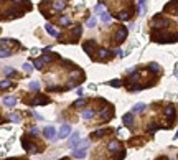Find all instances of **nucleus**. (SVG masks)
<instances>
[{"instance_id": "1", "label": "nucleus", "mask_w": 178, "mask_h": 160, "mask_svg": "<svg viewBox=\"0 0 178 160\" xmlns=\"http://www.w3.org/2000/svg\"><path fill=\"white\" fill-rule=\"evenodd\" d=\"M152 25L155 26V28H165V26L168 25V21L163 18V17L157 15V17H153L152 18Z\"/></svg>"}, {"instance_id": "2", "label": "nucleus", "mask_w": 178, "mask_h": 160, "mask_svg": "<svg viewBox=\"0 0 178 160\" xmlns=\"http://www.w3.org/2000/svg\"><path fill=\"white\" fill-rule=\"evenodd\" d=\"M69 132H71V127L68 124L61 125V129H60V132H58V139H66L68 135H69Z\"/></svg>"}, {"instance_id": "3", "label": "nucleus", "mask_w": 178, "mask_h": 160, "mask_svg": "<svg viewBox=\"0 0 178 160\" xmlns=\"http://www.w3.org/2000/svg\"><path fill=\"white\" fill-rule=\"evenodd\" d=\"M99 117L102 119V121H109V119L112 117V107H104L99 112Z\"/></svg>"}, {"instance_id": "4", "label": "nucleus", "mask_w": 178, "mask_h": 160, "mask_svg": "<svg viewBox=\"0 0 178 160\" xmlns=\"http://www.w3.org/2000/svg\"><path fill=\"white\" fill-rule=\"evenodd\" d=\"M43 104H48V99H46L45 96H41V94H38V96L33 98V101H31V106H43Z\"/></svg>"}, {"instance_id": "5", "label": "nucleus", "mask_w": 178, "mask_h": 160, "mask_svg": "<svg viewBox=\"0 0 178 160\" xmlns=\"http://www.w3.org/2000/svg\"><path fill=\"white\" fill-rule=\"evenodd\" d=\"M43 134H45V137H46L48 140H53V139L56 137V130H55V127H53V125H48Z\"/></svg>"}, {"instance_id": "6", "label": "nucleus", "mask_w": 178, "mask_h": 160, "mask_svg": "<svg viewBox=\"0 0 178 160\" xmlns=\"http://www.w3.org/2000/svg\"><path fill=\"white\" fill-rule=\"evenodd\" d=\"M122 121H124V124L127 125L129 129H132V127H134V116L130 112H129V114H124Z\"/></svg>"}, {"instance_id": "7", "label": "nucleus", "mask_w": 178, "mask_h": 160, "mask_svg": "<svg viewBox=\"0 0 178 160\" xmlns=\"http://www.w3.org/2000/svg\"><path fill=\"white\" fill-rule=\"evenodd\" d=\"M125 36H127V28H119V30H117V33H116V40H117L119 43L124 42V38H125Z\"/></svg>"}, {"instance_id": "8", "label": "nucleus", "mask_w": 178, "mask_h": 160, "mask_svg": "<svg viewBox=\"0 0 178 160\" xmlns=\"http://www.w3.org/2000/svg\"><path fill=\"white\" fill-rule=\"evenodd\" d=\"M78 145H79V134L76 132V134L69 139V147H71V149H76Z\"/></svg>"}, {"instance_id": "9", "label": "nucleus", "mask_w": 178, "mask_h": 160, "mask_svg": "<svg viewBox=\"0 0 178 160\" xmlns=\"http://www.w3.org/2000/svg\"><path fill=\"white\" fill-rule=\"evenodd\" d=\"M17 99L13 98V96H7V98H3V104L5 106H8V107H12V106H15Z\"/></svg>"}, {"instance_id": "10", "label": "nucleus", "mask_w": 178, "mask_h": 160, "mask_svg": "<svg viewBox=\"0 0 178 160\" xmlns=\"http://www.w3.org/2000/svg\"><path fill=\"white\" fill-rule=\"evenodd\" d=\"M74 157H76V159H84V157H86V149H84V147H82V149H79V150H76L74 149Z\"/></svg>"}, {"instance_id": "11", "label": "nucleus", "mask_w": 178, "mask_h": 160, "mask_svg": "<svg viewBox=\"0 0 178 160\" xmlns=\"http://www.w3.org/2000/svg\"><path fill=\"white\" fill-rule=\"evenodd\" d=\"M117 18H121V20H129V18H130V12L122 10L121 13H117Z\"/></svg>"}, {"instance_id": "12", "label": "nucleus", "mask_w": 178, "mask_h": 160, "mask_svg": "<svg viewBox=\"0 0 178 160\" xmlns=\"http://www.w3.org/2000/svg\"><path fill=\"white\" fill-rule=\"evenodd\" d=\"M109 150H111V152H117V150H121V145H119V142H116V140L109 142Z\"/></svg>"}, {"instance_id": "13", "label": "nucleus", "mask_w": 178, "mask_h": 160, "mask_svg": "<svg viewBox=\"0 0 178 160\" xmlns=\"http://www.w3.org/2000/svg\"><path fill=\"white\" fill-rule=\"evenodd\" d=\"M82 117L86 119H92L94 117V111H92V109H86V111H82Z\"/></svg>"}, {"instance_id": "14", "label": "nucleus", "mask_w": 178, "mask_h": 160, "mask_svg": "<svg viewBox=\"0 0 178 160\" xmlns=\"http://www.w3.org/2000/svg\"><path fill=\"white\" fill-rule=\"evenodd\" d=\"M145 107H147V106H145L143 103H139V104H135V106H134V112H143V111H145Z\"/></svg>"}, {"instance_id": "15", "label": "nucleus", "mask_w": 178, "mask_h": 160, "mask_svg": "<svg viewBox=\"0 0 178 160\" xmlns=\"http://www.w3.org/2000/svg\"><path fill=\"white\" fill-rule=\"evenodd\" d=\"M53 7H55V10H61V8H64V2L63 0H56L53 3Z\"/></svg>"}, {"instance_id": "16", "label": "nucleus", "mask_w": 178, "mask_h": 160, "mask_svg": "<svg viewBox=\"0 0 178 160\" xmlns=\"http://www.w3.org/2000/svg\"><path fill=\"white\" fill-rule=\"evenodd\" d=\"M45 60H43V58H41V60H35V68L36 69H43V66H45Z\"/></svg>"}, {"instance_id": "17", "label": "nucleus", "mask_w": 178, "mask_h": 160, "mask_svg": "<svg viewBox=\"0 0 178 160\" xmlns=\"http://www.w3.org/2000/svg\"><path fill=\"white\" fill-rule=\"evenodd\" d=\"M165 114H167L168 117H173V116H175V107H173V106H167V109H165Z\"/></svg>"}, {"instance_id": "18", "label": "nucleus", "mask_w": 178, "mask_h": 160, "mask_svg": "<svg viewBox=\"0 0 178 160\" xmlns=\"http://www.w3.org/2000/svg\"><path fill=\"white\" fill-rule=\"evenodd\" d=\"M45 30L48 31L50 35H53V36H58V31H56V30H55V28H53V26H51V25H45Z\"/></svg>"}, {"instance_id": "19", "label": "nucleus", "mask_w": 178, "mask_h": 160, "mask_svg": "<svg viewBox=\"0 0 178 160\" xmlns=\"http://www.w3.org/2000/svg\"><path fill=\"white\" fill-rule=\"evenodd\" d=\"M28 88H30L31 91H38V89H40V83H38V81H31V83L28 84Z\"/></svg>"}, {"instance_id": "20", "label": "nucleus", "mask_w": 178, "mask_h": 160, "mask_svg": "<svg viewBox=\"0 0 178 160\" xmlns=\"http://www.w3.org/2000/svg\"><path fill=\"white\" fill-rule=\"evenodd\" d=\"M111 53L107 51V50H99V60H106Z\"/></svg>"}, {"instance_id": "21", "label": "nucleus", "mask_w": 178, "mask_h": 160, "mask_svg": "<svg viewBox=\"0 0 178 160\" xmlns=\"http://www.w3.org/2000/svg\"><path fill=\"white\" fill-rule=\"evenodd\" d=\"M101 20L104 21V23H107V21H111V15H109L107 12H102L101 13Z\"/></svg>"}, {"instance_id": "22", "label": "nucleus", "mask_w": 178, "mask_h": 160, "mask_svg": "<svg viewBox=\"0 0 178 160\" xmlns=\"http://www.w3.org/2000/svg\"><path fill=\"white\" fill-rule=\"evenodd\" d=\"M107 132V129H101V130H97V132H94V134H92V137H94V139H97V137H102V135L106 134Z\"/></svg>"}, {"instance_id": "23", "label": "nucleus", "mask_w": 178, "mask_h": 160, "mask_svg": "<svg viewBox=\"0 0 178 160\" xmlns=\"http://www.w3.org/2000/svg\"><path fill=\"white\" fill-rule=\"evenodd\" d=\"M148 68H150V71H155V73H160V71H162V69H160V66H158L157 63H152V64H150Z\"/></svg>"}, {"instance_id": "24", "label": "nucleus", "mask_w": 178, "mask_h": 160, "mask_svg": "<svg viewBox=\"0 0 178 160\" xmlns=\"http://www.w3.org/2000/svg\"><path fill=\"white\" fill-rule=\"evenodd\" d=\"M60 23H61V25H64V26H68L69 23H71V20H69L68 17H63L61 20H60Z\"/></svg>"}, {"instance_id": "25", "label": "nucleus", "mask_w": 178, "mask_h": 160, "mask_svg": "<svg viewBox=\"0 0 178 160\" xmlns=\"http://www.w3.org/2000/svg\"><path fill=\"white\" fill-rule=\"evenodd\" d=\"M8 119H10L12 122H20V117H18L17 114H10V116H8Z\"/></svg>"}, {"instance_id": "26", "label": "nucleus", "mask_w": 178, "mask_h": 160, "mask_svg": "<svg viewBox=\"0 0 178 160\" xmlns=\"http://www.w3.org/2000/svg\"><path fill=\"white\" fill-rule=\"evenodd\" d=\"M23 69H25L26 73H31V69H33V66H31L30 63H25V64H23Z\"/></svg>"}, {"instance_id": "27", "label": "nucleus", "mask_w": 178, "mask_h": 160, "mask_svg": "<svg viewBox=\"0 0 178 160\" xmlns=\"http://www.w3.org/2000/svg\"><path fill=\"white\" fill-rule=\"evenodd\" d=\"M87 26H89V28H94V26H96V18H89V21H87Z\"/></svg>"}, {"instance_id": "28", "label": "nucleus", "mask_w": 178, "mask_h": 160, "mask_svg": "<svg viewBox=\"0 0 178 160\" xmlns=\"http://www.w3.org/2000/svg\"><path fill=\"white\" fill-rule=\"evenodd\" d=\"M111 86H114V88H119V86H121V81H119V79H114V81H111Z\"/></svg>"}, {"instance_id": "29", "label": "nucleus", "mask_w": 178, "mask_h": 160, "mask_svg": "<svg viewBox=\"0 0 178 160\" xmlns=\"http://www.w3.org/2000/svg\"><path fill=\"white\" fill-rule=\"evenodd\" d=\"M84 101H82V99H79V101H76V103H74V106H76V107H82V106H84Z\"/></svg>"}, {"instance_id": "30", "label": "nucleus", "mask_w": 178, "mask_h": 160, "mask_svg": "<svg viewBox=\"0 0 178 160\" xmlns=\"http://www.w3.org/2000/svg\"><path fill=\"white\" fill-rule=\"evenodd\" d=\"M7 86H10V81H2V88L5 89Z\"/></svg>"}, {"instance_id": "31", "label": "nucleus", "mask_w": 178, "mask_h": 160, "mask_svg": "<svg viewBox=\"0 0 178 160\" xmlns=\"http://www.w3.org/2000/svg\"><path fill=\"white\" fill-rule=\"evenodd\" d=\"M30 135H38V129H36V127H35V129H31L30 130Z\"/></svg>"}, {"instance_id": "32", "label": "nucleus", "mask_w": 178, "mask_h": 160, "mask_svg": "<svg viewBox=\"0 0 178 160\" xmlns=\"http://www.w3.org/2000/svg\"><path fill=\"white\" fill-rule=\"evenodd\" d=\"M3 71H5V73H8V74H12V73H15V71H13V69H12V68H5Z\"/></svg>"}, {"instance_id": "33", "label": "nucleus", "mask_w": 178, "mask_h": 160, "mask_svg": "<svg viewBox=\"0 0 178 160\" xmlns=\"http://www.w3.org/2000/svg\"><path fill=\"white\" fill-rule=\"evenodd\" d=\"M76 93H78V96H82V89H81V88H78Z\"/></svg>"}, {"instance_id": "34", "label": "nucleus", "mask_w": 178, "mask_h": 160, "mask_svg": "<svg viewBox=\"0 0 178 160\" xmlns=\"http://www.w3.org/2000/svg\"><path fill=\"white\" fill-rule=\"evenodd\" d=\"M177 139H178V132H177Z\"/></svg>"}]
</instances>
